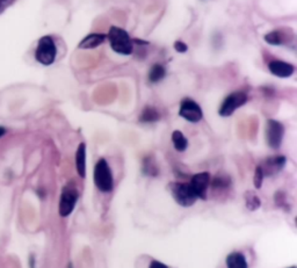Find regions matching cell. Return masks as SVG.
<instances>
[{"mask_svg": "<svg viewBox=\"0 0 297 268\" xmlns=\"http://www.w3.org/2000/svg\"><path fill=\"white\" fill-rule=\"evenodd\" d=\"M107 37L109 40L110 48L116 53L125 56L132 53V50H134V42H132L130 35L128 34L125 29L120 28V27L116 26H112L109 28Z\"/></svg>", "mask_w": 297, "mask_h": 268, "instance_id": "cell-1", "label": "cell"}, {"mask_svg": "<svg viewBox=\"0 0 297 268\" xmlns=\"http://www.w3.org/2000/svg\"><path fill=\"white\" fill-rule=\"evenodd\" d=\"M94 184L103 193H109L114 188V178L107 160L100 158L94 167Z\"/></svg>", "mask_w": 297, "mask_h": 268, "instance_id": "cell-2", "label": "cell"}, {"mask_svg": "<svg viewBox=\"0 0 297 268\" xmlns=\"http://www.w3.org/2000/svg\"><path fill=\"white\" fill-rule=\"evenodd\" d=\"M56 55L57 48L51 36H43L38 40L35 58L39 64L46 66L51 65L56 60Z\"/></svg>", "mask_w": 297, "mask_h": 268, "instance_id": "cell-3", "label": "cell"}, {"mask_svg": "<svg viewBox=\"0 0 297 268\" xmlns=\"http://www.w3.org/2000/svg\"><path fill=\"white\" fill-rule=\"evenodd\" d=\"M170 190L173 199L181 207H192L197 201V196L194 194L189 184L172 182V184H170Z\"/></svg>", "mask_w": 297, "mask_h": 268, "instance_id": "cell-4", "label": "cell"}, {"mask_svg": "<svg viewBox=\"0 0 297 268\" xmlns=\"http://www.w3.org/2000/svg\"><path fill=\"white\" fill-rule=\"evenodd\" d=\"M79 193L73 184H69L63 187L60 199V215L62 217H68L74 210V207L78 202Z\"/></svg>", "mask_w": 297, "mask_h": 268, "instance_id": "cell-5", "label": "cell"}, {"mask_svg": "<svg viewBox=\"0 0 297 268\" xmlns=\"http://www.w3.org/2000/svg\"><path fill=\"white\" fill-rule=\"evenodd\" d=\"M247 102V94L243 91L233 92L229 94L222 102V105L219 109V114L222 118H229L238 108H241Z\"/></svg>", "mask_w": 297, "mask_h": 268, "instance_id": "cell-6", "label": "cell"}, {"mask_svg": "<svg viewBox=\"0 0 297 268\" xmlns=\"http://www.w3.org/2000/svg\"><path fill=\"white\" fill-rule=\"evenodd\" d=\"M266 142H267V145L272 149L276 150L281 146L283 136H285V127L281 122L276 121V120L269 119L266 122Z\"/></svg>", "mask_w": 297, "mask_h": 268, "instance_id": "cell-7", "label": "cell"}, {"mask_svg": "<svg viewBox=\"0 0 297 268\" xmlns=\"http://www.w3.org/2000/svg\"><path fill=\"white\" fill-rule=\"evenodd\" d=\"M179 115L183 119H185L186 121L192 123L200 122L203 118L201 107L199 106L197 102H195L193 99H190V98H185V99H183V101L180 102Z\"/></svg>", "mask_w": 297, "mask_h": 268, "instance_id": "cell-8", "label": "cell"}, {"mask_svg": "<svg viewBox=\"0 0 297 268\" xmlns=\"http://www.w3.org/2000/svg\"><path fill=\"white\" fill-rule=\"evenodd\" d=\"M211 177L208 172H201L195 174L192 177V180L189 182V186L194 194L197 196V199L205 200L207 198V190L209 188Z\"/></svg>", "mask_w": 297, "mask_h": 268, "instance_id": "cell-9", "label": "cell"}, {"mask_svg": "<svg viewBox=\"0 0 297 268\" xmlns=\"http://www.w3.org/2000/svg\"><path fill=\"white\" fill-rule=\"evenodd\" d=\"M287 159L285 156H274L265 160L263 165H259L263 169L264 176H275L281 169L285 167Z\"/></svg>", "mask_w": 297, "mask_h": 268, "instance_id": "cell-10", "label": "cell"}, {"mask_svg": "<svg viewBox=\"0 0 297 268\" xmlns=\"http://www.w3.org/2000/svg\"><path fill=\"white\" fill-rule=\"evenodd\" d=\"M268 70H269V72L273 75H275V77L288 78L294 74L295 66L290 63H287V62L275 60V61L269 62Z\"/></svg>", "mask_w": 297, "mask_h": 268, "instance_id": "cell-11", "label": "cell"}, {"mask_svg": "<svg viewBox=\"0 0 297 268\" xmlns=\"http://www.w3.org/2000/svg\"><path fill=\"white\" fill-rule=\"evenodd\" d=\"M107 39V35L101 33H93L88 34L86 37H84L78 44L79 49H94L103 44L105 40Z\"/></svg>", "mask_w": 297, "mask_h": 268, "instance_id": "cell-12", "label": "cell"}, {"mask_svg": "<svg viewBox=\"0 0 297 268\" xmlns=\"http://www.w3.org/2000/svg\"><path fill=\"white\" fill-rule=\"evenodd\" d=\"M76 168L81 178L86 177V144L81 143L76 154Z\"/></svg>", "mask_w": 297, "mask_h": 268, "instance_id": "cell-13", "label": "cell"}, {"mask_svg": "<svg viewBox=\"0 0 297 268\" xmlns=\"http://www.w3.org/2000/svg\"><path fill=\"white\" fill-rule=\"evenodd\" d=\"M228 268H249L245 256L241 252H232L227 257Z\"/></svg>", "mask_w": 297, "mask_h": 268, "instance_id": "cell-14", "label": "cell"}, {"mask_svg": "<svg viewBox=\"0 0 297 268\" xmlns=\"http://www.w3.org/2000/svg\"><path fill=\"white\" fill-rule=\"evenodd\" d=\"M159 119H161V114H159V111L152 106H146L145 108L142 110V114L140 116V122L153 123V122H157Z\"/></svg>", "mask_w": 297, "mask_h": 268, "instance_id": "cell-15", "label": "cell"}, {"mask_svg": "<svg viewBox=\"0 0 297 268\" xmlns=\"http://www.w3.org/2000/svg\"><path fill=\"white\" fill-rule=\"evenodd\" d=\"M143 173L145 176L149 177H157L159 174V168L158 165L156 163V160L152 157V156H146L143 159Z\"/></svg>", "mask_w": 297, "mask_h": 268, "instance_id": "cell-16", "label": "cell"}, {"mask_svg": "<svg viewBox=\"0 0 297 268\" xmlns=\"http://www.w3.org/2000/svg\"><path fill=\"white\" fill-rule=\"evenodd\" d=\"M172 143L173 146L176 151L179 152H184V151L187 150L188 147V141L187 138L185 137V135L180 130H174L172 133Z\"/></svg>", "mask_w": 297, "mask_h": 268, "instance_id": "cell-17", "label": "cell"}, {"mask_svg": "<svg viewBox=\"0 0 297 268\" xmlns=\"http://www.w3.org/2000/svg\"><path fill=\"white\" fill-rule=\"evenodd\" d=\"M165 75H166V69L164 68V65L157 63L151 66V69H150L149 71L148 77H149L150 83L156 84L165 78Z\"/></svg>", "mask_w": 297, "mask_h": 268, "instance_id": "cell-18", "label": "cell"}, {"mask_svg": "<svg viewBox=\"0 0 297 268\" xmlns=\"http://www.w3.org/2000/svg\"><path fill=\"white\" fill-rule=\"evenodd\" d=\"M265 41L272 46H281L285 43V34L282 33V30H273L268 34L265 35Z\"/></svg>", "mask_w": 297, "mask_h": 268, "instance_id": "cell-19", "label": "cell"}, {"mask_svg": "<svg viewBox=\"0 0 297 268\" xmlns=\"http://www.w3.org/2000/svg\"><path fill=\"white\" fill-rule=\"evenodd\" d=\"M245 202H246V207L249 210H256L260 205H261V201L258 198V195L253 192H246L245 193Z\"/></svg>", "mask_w": 297, "mask_h": 268, "instance_id": "cell-20", "label": "cell"}, {"mask_svg": "<svg viewBox=\"0 0 297 268\" xmlns=\"http://www.w3.org/2000/svg\"><path fill=\"white\" fill-rule=\"evenodd\" d=\"M231 184L230 181V178L227 176H216L212 180V187L214 188H228V187Z\"/></svg>", "mask_w": 297, "mask_h": 268, "instance_id": "cell-21", "label": "cell"}, {"mask_svg": "<svg viewBox=\"0 0 297 268\" xmlns=\"http://www.w3.org/2000/svg\"><path fill=\"white\" fill-rule=\"evenodd\" d=\"M264 172L263 169H261L260 166H256L255 168V172H254V179H253V182H254V187L256 189H260L261 186H263V181H264Z\"/></svg>", "mask_w": 297, "mask_h": 268, "instance_id": "cell-22", "label": "cell"}, {"mask_svg": "<svg viewBox=\"0 0 297 268\" xmlns=\"http://www.w3.org/2000/svg\"><path fill=\"white\" fill-rule=\"evenodd\" d=\"M16 0H0V14H3L8 7H11Z\"/></svg>", "mask_w": 297, "mask_h": 268, "instance_id": "cell-23", "label": "cell"}, {"mask_svg": "<svg viewBox=\"0 0 297 268\" xmlns=\"http://www.w3.org/2000/svg\"><path fill=\"white\" fill-rule=\"evenodd\" d=\"M174 49L178 52L184 53L188 50V47H187V44L183 41H176V42H174Z\"/></svg>", "mask_w": 297, "mask_h": 268, "instance_id": "cell-24", "label": "cell"}, {"mask_svg": "<svg viewBox=\"0 0 297 268\" xmlns=\"http://www.w3.org/2000/svg\"><path fill=\"white\" fill-rule=\"evenodd\" d=\"M149 268H168L165 263H163L158 260H152L151 263H150Z\"/></svg>", "mask_w": 297, "mask_h": 268, "instance_id": "cell-25", "label": "cell"}, {"mask_svg": "<svg viewBox=\"0 0 297 268\" xmlns=\"http://www.w3.org/2000/svg\"><path fill=\"white\" fill-rule=\"evenodd\" d=\"M6 133V129L4 127H0V138H2L4 135Z\"/></svg>", "mask_w": 297, "mask_h": 268, "instance_id": "cell-26", "label": "cell"}, {"mask_svg": "<svg viewBox=\"0 0 297 268\" xmlns=\"http://www.w3.org/2000/svg\"><path fill=\"white\" fill-rule=\"evenodd\" d=\"M289 268H296V267H295V266H292V267H289Z\"/></svg>", "mask_w": 297, "mask_h": 268, "instance_id": "cell-27", "label": "cell"}, {"mask_svg": "<svg viewBox=\"0 0 297 268\" xmlns=\"http://www.w3.org/2000/svg\"><path fill=\"white\" fill-rule=\"evenodd\" d=\"M69 268H71V266H70V267H69Z\"/></svg>", "mask_w": 297, "mask_h": 268, "instance_id": "cell-28", "label": "cell"}]
</instances>
